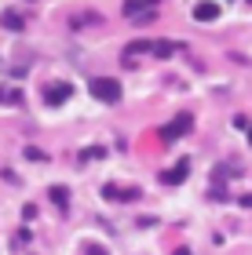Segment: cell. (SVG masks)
I'll return each mask as SVG.
<instances>
[{
	"instance_id": "obj_1",
	"label": "cell",
	"mask_w": 252,
	"mask_h": 255,
	"mask_svg": "<svg viewBox=\"0 0 252 255\" xmlns=\"http://www.w3.org/2000/svg\"><path fill=\"white\" fill-rule=\"evenodd\" d=\"M91 91H95L102 102H117L121 99V84L110 80V77H95V80H91Z\"/></svg>"
},
{
	"instance_id": "obj_2",
	"label": "cell",
	"mask_w": 252,
	"mask_h": 255,
	"mask_svg": "<svg viewBox=\"0 0 252 255\" xmlns=\"http://www.w3.org/2000/svg\"><path fill=\"white\" fill-rule=\"evenodd\" d=\"M216 15H220V7H216L212 0H205V4H198V7H194V18H198V22H212Z\"/></svg>"
},
{
	"instance_id": "obj_3",
	"label": "cell",
	"mask_w": 252,
	"mask_h": 255,
	"mask_svg": "<svg viewBox=\"0 0 252 255\" xmlns=\"http://www.w3.org/2000/svg\"><path fill=\"white\" fill-rule=\"evenodd\" d=\"M183 131H190V117H176V124L165 128V138H179Z\"/></svg>"
},
{
	"instance_id": "obj_4",
	"label": "cell",
	"mask_w": 252,
	"mask_h": 255,
	"mask_svg": "<svg viewBox=\"0 0 252 255\" xmlns=\"http://www.w3.org/2000/svg\"><path fill=\"white\" fill-rule=\"evenodd\" d=\"M70 99V84H55V88H48V102H66Z\"/></svg>"
},
{
	"instance_id": "obj_5",
	"label": "cell",
	"mask_w": 252,
	"mask_h": 255,
	"mask_svg": "<svg viewBox=\"0 0 252 255\" xmlns=\"http://www.w3.org/2000/svg\"><path fill=\"white\" fill-rule=\"evenodd\" d=\"M183 175H187V160H179V164H176V171L168 175V182H183Z\"/></svg>"
},
{
	"instance_id": "obj_6",
	"label": "cell",
	"mask_w": 252,
	"mask_h": 255,
	"mask_svg": "<svg viewBox=\"0 0 252 255\" xmlns=\"http://www.w3.org/2000/svg\"><path fill=\"white\" fill-rule=\"evenodd\" d=\"M84 252H88V255H106V252H102V248H99V245H88V248H84Z\"/></svg>"
},
{
	"instance_id": "obj_7",
	"label": "cell",
	"mask_w": 252,
	"mask_h": 255,
	"mask_svg": "<svg viewBox=\"0 0 252 255\" xmlns=\"http://www.w3.org/2000/svg\"><path fill=\"white\" fill-rule=\"evenodd\" d=\"M249 142H252V128H249Z\"/></svg>"
}]
</instances>
